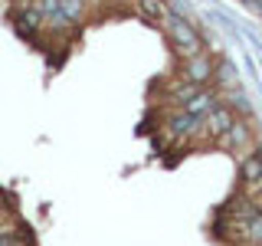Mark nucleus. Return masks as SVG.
Wrapping results in <instances>:
<instances>
[{
    "label": "nucleus",
    "mask_w": 262,
    "mask_h": 246,
    "mask_svg": "<svg viewBox=\"0 0 262 246\" xmlns=\"http://www.w3.org/2000/svg\"><path fill=\"white\" fill-rule=\"evenodd\" d=\"M161 23H164V30H167L170 36H174L177 49L187 56V59H196V56H203V39H200V33H196L187 20H180V16L170 10Z\"/></svg>",
    "instance_id": "f257e3e1"
},
{
    "label": "nucleus",
    "mask_w": 262,
    "mask_h": 246,
    "mask_svg": "<svg viewBox=\"0 0 262 246\" xmlns=\"http://www.w3.org/2000/svg\"><path fill=\"white\" fill-rule=\"evenodd\" d=\"M239 174H243V184L249 197H259L262 194V154L259 151H249L239 164Z\"/></svg>",
    "instance_id": "f03ea898"
},
{
    "label": "nucleus",
    "mask_w": 262,
    "mask_h": 246,
    "mask_svg": "<svg viewBox=\"0 0 262 246\" xmlns=\"http://www.w3.org/2000/svg\"><path fill=\"white\" fill-rule=\"evenodd\" d=\"M236 125V118H233V112L226 109V105H216V109H213L207 118H203V128H200V135H207V138H223L229 128Z\"/></svg>",
    "instance_id": "7ed1b4c3"
},
{
    "label": "nucleus",
    "mask_w": 262,
    "mask_h": 246,
    "mask_svg": "<svg viewBox=\"0 0 262 246\" xmlns=\"http://www.w3.org/2000/svg\"><path fill=\"white\" fill-rule=\"evenodd\" d=\"M220 145H223L226 148V151H249V148H252V131H249V125H239V121H236V125L233 128H229L226 131V135L223 138H220ZM243 158H246V154H243Z\"/></svg>",
    "instance_id": "20e7f679"
},
{
    "label": "nucleus",
    "mask_w": 262,
    "mask_h": 246,
    "mask_svg": "<svg viewBox=\"0 0 262 246\" xmlns=\"http://www.w3.org/2000/svg\"><path fill=\"white\" fill-rule=\"evenodd\" d=\"M210 76H216V72H213V66H210L207 56H196V59H187V63H184V79L193 82V86L210 82Z\"/></svg>",
    "instance_id": "39448f33"
},
{
    "label": "nucleus",
    "mask_w": 262,
    "mask_h": 246,
    "mask_svg": "<svg viewBox=\"0 0 262 246\" xmlns=\"http://www.w3.org/2000/svg\"><path fill=\"white\" fill-rule=\"evenodd\" d=\"M167 125H170V131H174V135H193V131H200L196 125H200V118H196V115H190V112H174L167 118Z\"/></svg>",
    "instance_id": "423d86ee"
},
{
    "label": "nucleus",
    "mask_w": 262,
    "mask_h": 246,
    "mask_svg": "<svg viewBox=\"0 0 262 246\" xmlns=\"http://www.w3.org/2000/svg\"><path fill=\"white\" fill-rule=\"evenodd\" d=\"M213 109H216V95H213V92H203V89H200V92H196L190 102H187V109H184V112L196 115V118H207Z\"/></svg>",
    "instance_id": "0eeeda50"
},
{
    "label": "nucleus",
    "mask_w": 262,
    "mask_h": 246,
    "mask_svg": "<svg viewBox=\"0 0 262 246\" xmlns=\"http://www.w3.org/2000/svg\"><path fill=\"white\" fill-rule=\"evenodd\" d=\"M138 10H141L144 16H151V20H158V16L164 20V16L170 13V7L164 4V0H138Z\"/></svg>",
    "instance_id": "6e6552de"
},
{
    "label": "nucleus",
    "mask_w": 262,
    "mask_h": 246,
    "mask_svg": "<svg viewBox=\"0 0 262 246\" xmlns=\"http://www.w3.org/2000/svg\"><path fill=\"white\" fill-rule=\"evenodd\" d=\"M39 20H43V13L36 10V7H30V10H20L16 13V27H20L23 33H33L39 27Z\"/></svg>",
    "instance_id": "1a4fd4ad"
},
{
    "label": "nucleus",
    "mask_w": 262,
    "mask_h": 246,
    "mask_svg": "<svg viewBox=\"0 0 262 246\" xmlns=\"http://www.w3.org/2000/svg\"><path fill=\"white\" fill-rule=\"evenodd\" d=\"M246 243L249 246H262V213L246 220Z\"/></svg>",
    "instance_id": "9d476101"
},
{
    "label": "nucleus",
    "mask_w": 262,
    "mask_h": 246,
    "mask_svg": "<svg viewBox=\"0 0 262 246\" xmlns=\"http://www.w3.org/2000/svg\"><path fill=\"white\" fill-rule=\"evenodd\" d=\"M62 16L66 20H79L82 16V0H62Z\"/></svg>",
    "instance_id": "9b49d317"
},
{
    "label": "nucleus",
    "mask_w": 262,
    "mask_h": 246,
    "mask_svg": "<svg viewBox=\"0 0 262 246\" xmlns=\"http://www.w3.org/2000/svg\"><path fill=\"white\" fill-rule=\"evenodd\" d=\"M216 79H223L226 86H233V69H229L226 63H220V69H216Z\"/></svg>",
    "instance_id": "f8f14e48"
},
{
    "label": "nucleus",
    "mask_w": 262,
    "mask_h": 246,
    "mask_svg": "<svg viewBox=\"0 0 262 246\" xmlns=\"http://www.w3.org/2000/svg\"><path fill=\"white\" fill-rule=\"evenodd\" d=\"M13 4H16V7H27V4H33V0H13Z\"/></svg>",
    "instance_id": "ddd939ff"
},
{
    "label": "nucleus",
    "mask_w": 262,
    "mask_h": 246,
    "mask_svg": "<svg viewBox=\"0 0 262 246\" xmlns=\"http://www.w3.org/2000/svg\"><path fill=\"white\" fill-rule=\"evenodd\" d=\"M256 203H262V194H259V197H256Z\"/></svg>",
    "instance_id": "4468645a"
},
{
    "label": "nucleus",
    "mask_w": 262,
    "mask_h": 246,
    "mask_svg": "<svg viewBox=\"0 0 262 246\" xmlns=\"http://www.w3.org/2000/svg\"><path fill=\"white\" fill-rule=\"evenodd\" d=\"M0 200H4V194H0ZM0 210H4V203H0Z\"/></svg>",
    "instance_id": "2eb2a0df"
}]
</instances>
